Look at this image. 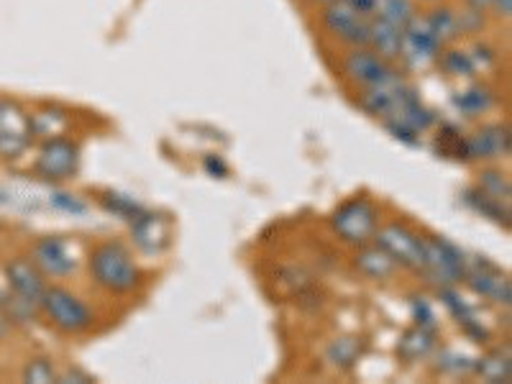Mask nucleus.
<instances>
[{
  "instance_id": "obj_1",
  "label": "nucleus",
  "mask_w": 512,
  "mask_h": 384,
  "mask_svg": "<svg viewBox=\"0 0 512 384\" xmlns=\"http://www.w3.org/2000/svg\"><path fill=\"white\" fill-rule=\"evenodd\" d=\"M6 280H8V295L3 300V310H6L8 320H18L24 323L39 310L41 295L47 290L44 285V274L39 272L31 259L26 256H16L6 264Z\"/></svg>"
},
{
  "instance_id": "obj_2",
  "label": "nucleus",
  "mask_w": 512,
  "mask_h": 384,
  "mask_svg": "<svg viewBox=\"0 0 512 384\" xmlns=\"http://www.w3.org/2000/svg\"><path fill=\"white\" fill-rule=\"evenodd\" d=\"M90 274L103 290L113 292V295H126L134 292L141 282V272L136 262L131 259L128 249L118 241H108L100 244L98 249L90 254Z\"/></svg>"
},
{
  "instance_id": "obj_3",
  "label": "nucleus",
  "mask_w": 512,
  "mask_h": 384,
  "mask_svg": "<svg viewBox=\"0 0 512 384\" xmlns=\"http://www.w3.org/2000/svg\"><path fill=\"white\" fill-rule=\"evenodd\" d=\"M39 310L49 318L57 331L62 333H82L93 326V310L82 303L75 292L64 290V287H47L44 295H41Z\"/></svg>"
},
{
  "instance_id": "obj_4",
  "label": "nucleus",
  "mask_w": 512,
  "mask_h": 384,
  "mask_svg": "<svg viewBox=\"0 0 512 384\" xmlns=\"http://www.w3.org/2000/svg\"><path fill=\"white\" fill-rule=\"evenodd\" d=\"M466 254L456 244H451L443 236L423 239V269L433 282L441 287H451L464 280Z\"/></svg>"
},
{
  "instance_id": "obj_5",
  "label": "nucleus",
  "mask_w": 512,
  "mask_h": 384,
  "mask_svg": "<svg viewBox=\"0 0 512 384\" xmlns=\"http://www.w3.org/2000/svg\"><path fill=\"white\" fill-rule=\"evenodd\" d=\"M379 226V210L374 208L372 200L354 198L344 203L333 216V228L346 244L364 246L374 236Z\"/></svg>"
},
{
  "instance_id": "obj_6",
  "label": "nucleus",
  "mask_w": 512,
  "mask_h": 384,
  "mask_svg": "<svg viewBox=\"0 0 512 384\" xmlns=\"http://www.w3.org/2000/svg\"><path fill=\"white\" fill-rule=\"evenodd\" d=\"M34 141L31 116L13 100L0 98V157L18 159Z\"/></svg>"
},
{
  "instance_id": "obj_7",
  "label": "nucleus",
  "mask_w": 512,
  "mask_h": 384,
  "mask_svg": "<svg viewBox=\"0 0 512 384\" xmlns=\"http://www.w3.org/2000/svg\"><path fill=\"white\" fill-rule=\"evenodd\" d=\"M80 167V149L70 139H47L36 157V175L47 182L72 180Z\"/></svg>"
},
{
  "instance_id": "obj_8",
  "label": "nucleus",
  "mask_w": 512,
  "mask_h": 384,
  "mask_svg": "<svg viewBox=\"0 0 512 384\" xmlns=\"http://www.w3.org/2000/svg\"><path fill=\"white\" fill-rule=\"evenodd\" d=\"M369 21H372V16L361 13L359 8L351 6L349 0H336V3L326 6V13H323L326 29L349 47H367Z\"/></svg>"
},
{
  "instance_id": "obj_9",
  "label": "nucleus",
  "mask_w": 512,
  "mask_h": 384,
  "mask_svg": "<svg viewBox=\"0 0 512 384\" xmlns=\"http://www.w3.org/2000/svg\"><path fill=\"white\" fill-rule=\"evenodd\" d=\"M372 239L395 259L397 267H408L415 272L423 269V239L408 226H400V223H387L382 228L377 226Z\"/></svg>"
},
{
  "instance_id": "obj_10",
  "label": "nucleus",
  "mask_w": 512,
  "mask_h": 384,
  "mask_svg": "<svg viewBox=\"0 0 512 384\" xmlns=\"http://www.w3.org/2000/svg\"><path fill=\"white\" fill-rule=\"evenodd\" d=\"M31 262L39 267L44 277H52V280H64L77 269L75 249L59 236H44L36 241L31 249Z\"/></svg>"
},
{
  "instance_id": "obj_11",
  "label": "nucleus",
  "mask_w": 512,
  "mask_h": 384,
  "mask_svg": "<svg viewBox=\"0 0 512 384\" xmlns=\"http://www.w3.org/2000/svg\"><path fill=\"white\" fill-rule=\"evenodd\" d=\"M443 52L441 41L433 36V31L425 24V16H415L405 29H402V47L400 57L410 67H428L436 62L438 54Z\"/></svg>"
},
{
  "instance_id": "obj_12",
  "label": "nucleus",
  "mask_w": 512,
  "mask_h": 384,
  "mask_svg": "<svg viewBox=\"0 0 512 384\" xmlns=\"http://www.w3.org/2000/svg\"><path fill=\"white\" fill-rule=\"evenodd\" d=\"M464 280L469 282L477 295L487 297L492 303L497 305H510L512 300V287L510 280H507V274H502L495 264H489L487 259H466V269H464Z\"/></svg>"
},
{
  "instance_id": "obj_13",
  "label": "nucleus",
  "mask_w": 512,
  "mask_h": 384,
  "mask_svg": "<svg viewBox=\"0 0 512 384\" xmlns=\"http://www.w3.org/2000/svg\"><path fill=\"white\" fill-rule=\"evenodd\" d=\"M413 93L415 90L410 88L408 82L402 80L397 72H392V75L387 77V80L379 82V85L364 88V93H361V98H359V105L367 113H372V116L387 118V116H392L397 108H400L402 100Z\"/></svg>"
},
{
  "instance_id": "obj_14",
  "label": "nucleus",
  "mask_w": 512,
  "mask_h": 384,
  "mask_svg": "<svg viewBox=\"0 0 512 384\" xmlns=\"http://www.w3.org/2000/svg\"><path fill=\"white\" fill-rule=\"evenodd\" d=\"M344 72L351 82H356L361 88H372V85H379L382 80H387L395 70H392V62L379 57L374 49L354 47L351 54H346Z\"/></svg>"
},
{
  "instance_id": "obj_15",
  "label": "nucleus",
  "mask_w": 512,
  "mask_h": 384,
  "mask_svg": "<svg viewBox=\"0 0 512 384\" xmlns=\"http://www.w3.org/2000/svg\"><path fill=\"white\" fill-rule=\"evenodd\" d=\"M466 152L469 159H502L510 154V131L507 126L492 123L482 126L474 136L466 139Z\"/></svg>"
},
{
  "instance_id": "obj_16",
  "label": "nucleus",
  "mask_w": 512,
  "mask_h": 384,
  "mask_svg": "<svg viewBox=\"0 0 512 384\" xmlns=\"http://www.w3.org/2000/svg\"><path fill=\"white\" fill-rule=\"evenodd\" d=\"M131 236L139 244L141 251L152 254V251H159L167 246L169 241V228L167 221L162 216H154V213H141L139 218L131 221Z\"/></svg>"
},
{
  "instance_id": "obj_17",
  "label": "nucleus",
  "mask_w": 512,
  "mask_h": 384,
  "mask_svg": "<svg viewBox=\"0 0 512 384\" xmlns=\"http://www.w3.org/2000/svg\"><path fill=\"white\" fill-rule=\"evenodd\" d=\"M369 49L384 57L387 62L400 57V47H402V29L400 26H392L382 18H374L369 21Z\"/></svg>"
},
{
  "instance_id": "obj_18",
  "label": "nucleus",
  "mask_w": 512,
  "mask_h": 384,
  "mask_svg": "<svg viewBox=\"0 0 512 384\" xmlns=\"http://www.w3.org/2000/svg\"><path fill=\"white\" fill-rule=\"evenodd\" d=\"M356 267H359V272L372 277V280H387V277L395 274L397 262L382 249V246H364V249L356 254Z\"/></svg>"
},
{
  "instance_id": "obj_19",
  "label": "nucleus",
  "mask_w": 512,
  "mask_h": 384,
  "mask_svg": "<svg viewBox=\"0 0 512 384\" xmlns=\"http://www.w3.org/2000/svg\"><path fill=\"white\" fill-rule=\"evenodd\" d=\"M441 300H443V305H446V308L454 313V318L459 320V326H464V331L469 333V336L477 338L479 344H482V341H487V331L479 326L477 315H474V310L464 303V297L456 295L451 287H443Z\"/></svg>"
},
{
  "instance_id": "obj_20",
  "label": "nucleus",
  "mask_w": 512,
  "mask_h": 384,
  "mask_svg": "<svg viewBox=\"0 0 512 384\" xmlns=\"http://www.w3.org/2000/svg\"><path fill=\"white\" fill-rule=\"evenodd\" d=\"M464 203L469 205V208H474L477 213H482L484 218H489V221L500 223V226H510V205L507 203H500V200H495L492 195H487V192H482L477 187V190H466L464 192Z\"/></svg>"
},
{
  "instance_id": "obj_21",
  "label": "nucleus",
  "mask_w": 512,
  "mask_h": 384,
  "mask_svg": "<svg viewBox=\"0 0 512 384\" xmlns=\"http://www.w3.org/2000/svg\"><path fill=\"white\" fill-rule=\"evenodd\" d=\"M372 16L405 29V26L418 16V0H377Z\"/></svg>"
},
{
  "instance_id": "obj_22",
  "label": "nucleus",
  "mask_w": 512,
  "mask_h": 384,
  "mask_svg": "<svg viewBox=\"0 0 512 384\" xmlns=\"http://www.w3.org/2000/svg\"><path fill=\"white\" fill-rule=\"evenodd\" d=\"M425 24L433 31V36L441 41V47H446V44H451V41H456L461 36L459 13L451 11V8H438V11L428 13Z\"/></svg>"
},
{
  "instance_id": "obj_23",
  "label": "nucleus",
  "mask_w": 512,
  "mask_h": 384,
  "mask_svg": "<svg viewBox=\"0 0 512 384\" xmlns=\"http://www.w3.org/2000/svg\"><path fill=\"white\" fill-rule=\"evenodd\" d=\"M361 351H364V341L356 336H344L336 338L326 351V359L331 367L336 369H351L359 361Z\"/></svg>"
},
{
  "instance_id": "obj_24",
  "label": "nucleus",
  "mask_w": 512,
  "mask_h": 384,
  "mask_svg": "<svg viewBox=\"0 0 512 384\" xmlns=\"http://www.w3.org/2000/svg\"><path fill=\"white\" fill-rule=\"evenodd\" d=\"M433 349H436V336H433L431 328H423V326L408 331L400 341V354L408 361L425 359Z\"/></svg>"
},
{
  "instance_id": "obj_25",
  "label": "nucleus",
  "mask_w": 512,
  "mask_h": 384,
  "mask_svg": "<svg viewBox=\"0 0 512 384\" xmlns=\"http://www.w3.org/2000/svg\"><path fill=\"white\" fill-rule=\"evenodd\" d=\"M479 374H482L484 382H510L512 377V364H510V349H497L489 356L479 359L474 364Z\"/></svg>"
},
{
  "instance_id": "obj_26",
  "label": "nucleus",
  "mask_w": 512,
  "mask_h": 384,
  "mask_svg": "<svg viewBox=\"0 0 512 384\" xmlns=\"http://www.w3.org/2000/svg\"><path fill=\"white\" fill-rule=\"evenodd\" d=\"M31 128H34V136H41L44 141L59 139L70 128V118L57 111V108H47V111H39L31 116Z\"/></svg>"
},
{
  "instance_id": "obj_27",
  "label": "nucleus",
  "mask_w": 512,
  "mask_h": 384,
  "mask_svg": "<svg viewBox=\"0 0 512 384\" xmlns=\"http://www.w3.org/2000/svg\"><path fill=\"white\" fill-rule=\"evenodd\" d=\"M456 105H459V111L466 113L469 118H477L492 108V95L484 88H469L466 93H461L459 98H456Z\"/></svg>"
},
{
  "instance_id": "obj_28",
  "label": "nucleus",
  "mask_w": 512,
  "mask_h": 384,
  "mask_svg": "<svg viewBox=\"0 0 512 384\" xmlns=\"http://www.w3.org/2000/svg\"><path fill=\"white\" fill-rule=\"evenodd\" d=\"M479 190L492 195V198L500 200V203L510 205L512 187L505 172H497V169H487V172H482V177H479Z\"/></svg>"
},
{
  "instance_id": "obj_29",
  "label": "nucleus",
  "mask_w": 512,
  "mask_h": 384,
  "mask_svg": "<svg viewBox=\"0 0 512 384\" xmlns=\"http://www.w3.org/2000/svg\"><path fill=\"white\" fill-rule=\"evenodd\" d=\"M441 59L443 70L448 72L451 77H472L477 72L472 62V54L464 52V49H451V52H441L438 54Z\"/></svg>"
},
{
  "instance_id": "obj_30",
  "label": "nucleus",
  "mask_w": 512,
  "mask_h": 384,
  "mask_svg": "<svg viewBox=\"0 0 512 384\" xmlns=\"http://www.w3.org/2000/svg\"><path fill=\"white\" fill-rule=\"evenodd\" d=\"M103 208L108 210V213H113V216L123 218V221H134V218H139L141 213H144V208H141L136 200L126 198V195H105L103 198Z\"/></svg>"
},
{
  "instance_id": "obj_31",
  "label": "nucleus",
  "mask_w": 512,
  "mask_h": 384,
  "mask_svg": "<svg viewBox=\"0 0 512 384\" xmlns=\"http://www.w3.org/2000/svg\"><path fill=\"white\" fill-rule=\"evenodd\" d=\"M438 152L443 157H451V159H469V152H466V139H461V134L456 128L446 126L438 136Z\"/></svg>"
},
{
  "instance_id": "obj_32",
  "label": "nucleus",
  "mask_w": 512,
  "mask_h": 384,
  "mask_svg": "<svg viewBox=\"0 0 512 384\" xmlns=\"http://www.w3.org/2000/svg\"><path fill=\"white\" fill-rule=\"evenodd\" d=\"M59 374L57 369H54V364L49 359H31L29 364L24 367V382L29 384H52L57 382Z\"/></svg>"
},
{
  "instance_id": "obj_33",
  "label": "nucleus",
  "mask_w": 512,
  "mask_h": 384,
  "mask_svg": "<svg viewBox=\"0 0 512 384\" xmlns=\"http://www.w3.org/2000/svg\"><path fill=\"white\" fill-rule=\"evenodd\" d=\"M474 364H477V361L459 354V351H443V354L438 356V369L448 374H469L474 372Z\"/></svg>"
},
{
  "instance_id": "obj_34",
  "label": "nucleus",
  "mask_w": 512,
  "mask_h": 384,
  "mask_svg": "<svg viewBox=\"0 0 512 384\" xmlns=\"http://www.w3.org/2000/svg\"><path fill=\"white\" fill-rule=\"evenodd\" d=\"M413 310H415V320H418V326H423V328H436V315H433V310H431V305L425 303V300H415L413 303Z\"/></svg>"
},
{
  "instance_id": "obj_35",
  "label": "nucleus",
  "mask_w": 512,
  "mask_h": 384,
  "mask_svg": "<svg viewBox=\"0 0 512 384\" xmlns=\"http://www.w3.org/2000/svg\"><path fill=\"white\" fill-rule=\"evenodd\" d=\"M52 198H54V205L67 210V213H82V210H85V203H80L75 195H67V192H57V195H52Z\"/></svg>"
},
{
  "instance_id": "obj_36",
  "label": "nucleus",
  "mask_w": 512,
  "mask_h": 384,
  "mask_svg": "<svg viewBox=\"0 0 512 384\" xmlns=\"http://www.w3.org/2000/svg\"><path fill=\"white\" fill-rule=\"evenodd\" d=\"M489 11L495 13L497 18H510L512 16V0H492V6H489Z\"/></svg>"
},
{
  "instance_id": "obj_37",
  "label": "nucleus",
  "mask_w": 512,
  "mask_h": 384,
  "mask_svg": "<svg viewBox=\"0 0 512 384\" xmlns=\"http://www.w3.org/2000/svg\"><path fill=\"white\" fill-rule=\"evenodd\" d=\"M57 382H62V384H72V382H75V384H85V382H93V377H88V374H85V372H77V369H75V372L59 374Z\"/></svg>"
},
{
  "instance_id": "obj_38",
  "label": "nucleus",
  "mask_w": 512,
  "mask_h": 384,
  "mask_svg": "<svg viewBox=\"0 0 512 384\" xmlns=\"http://www.w3.org/2000/svg\"><path fill=\"white\" fill-rule=\"evenodd\" d=\"M469 3V8H474V11H489V6H492V0H466Z\"/></svg>"
},
{
  "instance_id": "obj_39",
  "label": "nucleus",
  "mask_w": 512,
  "mask_h": 384,
  "mask_svg": "<svg viewBox=\"0 0 512 384\" xmlns=\"http://www.w3.org/2000/svg\"><path fill=\"white\" fill-rule=\"evenodd\" d=\"M320 3H323V6H331V3H336V0H320Z\"/></svg>"
},
{
  "instance_id": "obj_40",
  "label": "nucleus",
  "mask_w": 512,
  "mask_h": 384,
  "mask_svg": "<svg viewBox=\"0 0 512 384\" xmlns=\"http://www.w3.org/2000/svg\"><path fill=\"white\" fill-rule=\"evenodd\" d=\"M423 3H438V0H423Z\"/></svg>"
}]
</instances>
